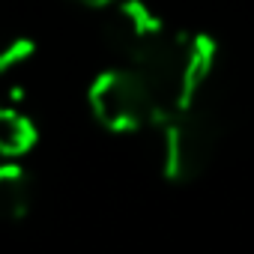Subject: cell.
<instances>
[{"label":"cell","mask_w":254,"mask_h":254,"mask_svg":"<svg viewBox=\"0 0 254 254\" xmlns=\"http://www.w3.org/2000/svg\"><path fill=\"white\" fill-rule=\"evenodd\" d=\"M33 209V180L18 162L0 159V221H21Z\"/></svg>","instance_id":"6"},{"label":"cell","mask_w":254,"mask_h":254,"mask_svg":"<svg viewBox=\"0 0 254 254\" xmlns=\"http://www.w3.org/2000/svg\"><path fill=\"white\" fill-rule=\"evenodd\" d=\"M78 3L93 6V9H108V6H114V3H117V0H78Z\"/></svg>","instance_id":"8"},{"label":"cell","mask_w":254,"mask_h":254,"mask_svg":"<svg viewBox=\"0 0 254 254\" xmlns=\"http://www.w3.org/2000/svg\"><path fill=\"white\" fill-rule=\"evenodd\" d=\"M153 129L159 132V168L168 183L189 186L206 174L221 141V120L206 99L159 117Z\"/></svg>","instance_id":"2"},{"label":"cell","mask_w":254,"mask_h":254,"mask_svg":"<svg viewBox=\"0 0 254 254\" xmlns=\"http://www.w3.org/2000/svg\"><path fill=\"white\" fill-rule=\"evenodd\" d=\"M87 102L96 123L111 135H135L153 129L159 120L150 87L129 63L99 72L87 90Z\"/></svg>","instance_id":"3"},{"label":"cell","mask_w":254,"mask_h":254,"mask_svg":"<svg viewBox=\"0 0 254 254\" xmlns=\"http://www.w3.org/2000/svg\"><path fill=\"white\" fill-rule=\"evenodd\" d=\"M39 144V129L15 102H0V159L18 162Z\"/></svg>","instance_id":"5"},{"label":"cell","mask_w":254,"mask_h":254,"mask_svg":"<svg viewBox=\"0 0 254 254\" xmlns=\"http://www.w3.org/2000/svg\"><path fill=\"white\" fill-rule=\"evenodd\" d=\"M215 60H218V42L209 33H186L168 27L129 66L144 78V84L156 99L159 117H165L203 99Z\"/></svg>","instance_id":"1"},{"label":"cell","mask_w":254,"mask_h":254,"mask_svg":"<svg viewBox=\"0 0 254 254\" xmlns=\"http://www.w3.org/2000/svg\"><path fill=\"white\" fill-rule=\"evenodd\" d=\"M36 54V42L27 36H15L9 42H0V81L24 69Z\"/></svg>","instance_id":"7"},{"label":"cell","mask_w":254,"mask_h":254,"mask_svg":"<svg viewBox=\"0 0 254 254\" xmlns=\"http://www.w3.org/2000/svg\"><path fill=\"white\" fill-rule=\"evenodd\" d=\"M168 24L144 3V0H117L108 6V21H105V39L111 51H117L126 63H132L138 54H144Z\"/></svg>","instance_id":"4"}]
</instances>
